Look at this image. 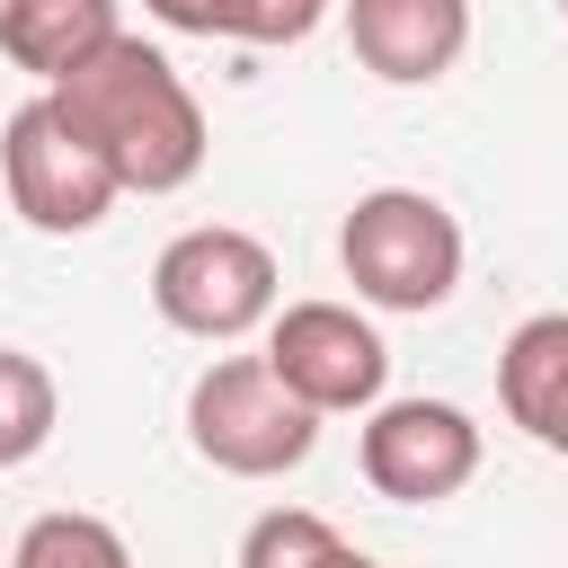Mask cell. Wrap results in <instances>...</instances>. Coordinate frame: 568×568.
<instances>
[{
  "mask_svg": "<svg viewBox=\"0 0 568 568\" xmlns=\"http://www.w3.org/2000/svg\"><path fill=\"white\" fill-rule=\"evenodd\" d=\"M44 98L98 142V160L115 169L124 195H178V186H195V169H204V151H213L195 89H186L178 62H169L160 44H142V36H115L98 62H80V71H71L62 89H44Z\"/></svg>",
  "mask_w": 568,
  "mask_h": 568,
  "instance_id": "1",
  "label": "cell"
},
{
  "mask_svg": "<svg viewBox=\"0 0 568 568\" xmlns=\"http://www.w3.org/2000/svg\"><path fill=\"white\" fill-rule=\"evenodd\" d=\"M337 266L373 311H444L462 284V222L426 186H373L337 222Z\"/></svg>",
  "mask_w": 568,
  "mask_h": 568,
  "instance_id": "2",
  "label": "cell"
},
{
  "mask_svg": "<svg viewBox=\"0 0 568 568\" xmlns=\"http://www.w3.org/2000/svg\"><path fill=\"white\" fill-rule=\"evenodd\" d=\"M186 444L222 479H284L293 462H311L320 417L266 373V355H213L186 390Z\"/></svg>",
  "mask_w": 568,
  "mask_h": 568,
  "instance_id": "3",
  "label": "cell"
},
{
  "mask_svg": "<svg viewBox=\"0 0 568 568\" xmlns=\"http://www.w3.org/2000/svg\"><path fill=\"white\" fill-rule=\"evenodd\" d=\"M151 311L204 346H231L275 320V248L231 222H195L151 257Z\"/></svg>",
  "mask_w": 568,
  "mask_h": 568,
  "instance_id": "4",
  "label": "cell"
},
{
  "mask_svg": "<svg viewBox=\"0 0 568 568\" xmlns=\"http://www.w3.org/2000/svg\"><path fill=\"white\" fill-rule=\"evenodd\" d=\"M0 178H9V213L44 240H80L115 213V169L98 160V142L53 106V98H27L9 124H0Z\"/></svg>",
  "mask_w": 568,
  "mask_h": 568,
  "instance_id": "5",
  "label": "cell"
},
{
  "mask_svg": "<svg viewBox=\"0 0 568 568\" xmlns=\"http://www.w3.org/2000/svg\"><path fill=\"white\" fill-rule=\"evenodd\" d=\"M266 373L311 408V417H346V408H382L390 382V346L364 311L346 302H275L266 320Z\"/></svg>",
  "mask_w": 568,
  "mask_h": 568,
  "instance_id": "6",
  "label": "cell"
},
{
  "mask_svg": "<svg viewBox=\"0 0 568 568\" xmlns=\"http://www.w3.org/2000/svg\"><path fill=\"white\" fill-rule=\"evenodd\" d=\"M355 462L390 506H444L479 479V426L453 399H382L364 408Z\"/></svg>",
  "mask_w": 568,
  "mask_h": 568,
  "instance_id": "7",
  "label": "cell"
},
{
  "mask_svg": "<svg viewBox=\"0 0 568 568\" xmlns=\"http://www.w3.org/2000/svg\"><path fill=\"white\" fill-rule=\"evenodd\" d=\"M346 44L373 80L426 89L470 53V0H346Z\"/></svg>",
  "mask_w": 568,
  "mask_h": 568,
  "instance_id": "8",
  "label": "cell"
},
{
  "mask_svg": "<svg viewBox=\"0 0 568 568\" xmlns=\"http://www.w3.org/2000/svg\"><path fill=\"white\" fill-rule=\"evenodd\" d=\"M115 36H124L115 0H0V53H9L27 80H44V89H62V80H71L80 62H98Z\"/></svg>",
  "mask_w": 568,
  "mask_h": 568,
  "instance_id": "9",
  "label": "cell"
},
{
  "mask_svg": "<svg viewBox=\"0 0 568 568\" xmlns=\"http://www.w3.org/2000/svg\"><path fill=\"white\" fill-rule=\"evenodd\" d=\"M497 399H506V426H524L541 453L568 462V311H532L506 355H497Z\"/></svg>",
  "mask_w": 568,
  "mask_h": 568,
  "instance_id": "10",
  "label": "cell"
},
{
  "mask_svg": "<svg viewBox=\"0 0 568 568\" xmlns=\"http://www.w3.org/2000/svg\"><path fill=\"white\" fill-rule=\"evenodd\" d=\"M178 36H222V44H302L328 0H142Z\"/></svg>",
  "mask_w": 568,
  "mask_h": 568,
  "instance_id": "11",
  "label": "cell"
},
{
  "mask_svg": "<svg viewBox=\"0 0 568 568\" xmlns=\"http://www.w3.org/2000/svg\"><path fill=\"white\" fill-rule=\"evenodd\" d=\"M53 426H62V390H53V373H44L27 346H0V470L36 462V453L53 444Z\"/></svg>",
  "mask_w": 568,
  "mask_h": 568,
  "instance_id": "12",
  "label": "cell"
},
{
  "mask_svg": "<svg viewBox=\"0 0 568 568\" xmlns=\"http://www.w3.org/2000/svg\"><path fill=\"white\" fill-rule=\"evenodd\" d=\"M9 568H133V541L106 524V515H80V506H53L18 532Z\"/></svg>",
  "mask_w": 568,
  "mask_h": 568,
  "instance_id": "13",
  "label": "cell"
},
{
  "mask_svg": "<svg viewBox=\"0 0 568 568\" xmlns=\"http://www.w3.org/2000/svg\"><path fill=\"white\" fill-rule=\"evenodd\" d=\"M337 559H346V532L311 506H266L240 532V568H337Z\"/></svg>",
  "mask_w": 568,
  "mask_h": 568,
  "instance_id": "14",
  "label": "cell"
},
{
  "mask_svg": "<svg viewBox=\"0 0 568 568\" xmlns=\"http://www.w3.org/2000/svg\"><path fill=\"white\" fill-rule=\"evenodd\" d=\"M337 568H373V559H364V550H355V541H346V559H337Z\"/></svg>",
  "mask_w": 568,
  "mask_h": 568,
  "instance_id": "15",
  "label": "cell"
},
{
  "mask_svg": "<svg viewBox=\"0 0 568 568\" xmlns=\"http://www.w3.org/2000/svg\"><path fill=\"white\" fill-rule=\"evenodd\" d=\"M559 9H568V0H559Z\"/></svg>",
  "mask_w": 568,
  "mask_h": 568,
  "instance_id": "16",
  "label": "cell"
}]
</instances>
